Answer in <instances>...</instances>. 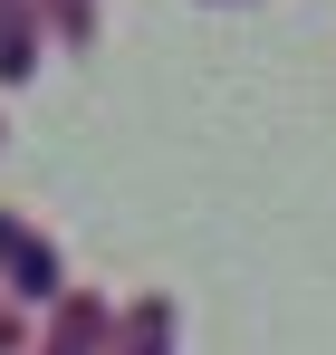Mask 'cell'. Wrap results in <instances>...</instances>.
<instances>
[{
	"mask_svg": "<svg viewBox=\"0 0 336 355\" xmlns=\"http://www.w3.org/2000/svg\"><path fill=\"white\" fill-rule=\"evenodd\" d=\"M0 259H10V279H19V297H49L58 288V259H49V240H29L10 211H0Z\"/></svg>",
	"mask_w": 336,
	"mask_h": 355,
	"instance_id": "obj_1",
	"label": "cell"
},
{
	"mask_svg": "<svg viewBox=\"0 0 336 355\" xmlns=\"http://www.w3.org/2000/svg\"><path fill=\"white\" fill-rule=\"evenodd\" d=\"M164 327H173V307H164V297H144V307L125 317V355H164Z\"/></svg>",
	"mask_w": 336,
	"mask_h": 355,
	"instance_id": "obj_2",
	"label": "cell"
}]
</instances>
